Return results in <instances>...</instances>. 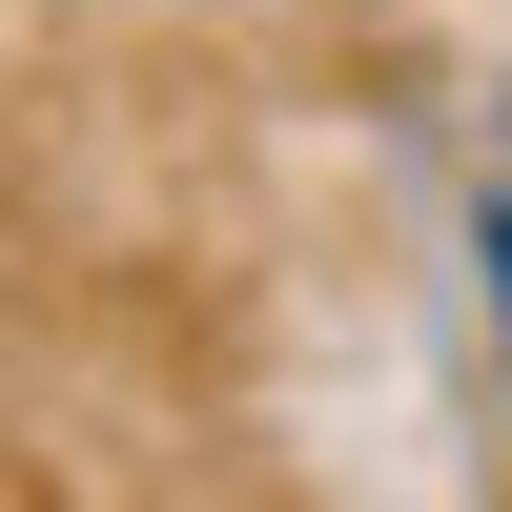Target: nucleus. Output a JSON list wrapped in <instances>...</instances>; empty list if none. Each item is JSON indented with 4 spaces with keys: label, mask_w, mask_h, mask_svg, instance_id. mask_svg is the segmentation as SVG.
Listing matches in <instances>:
<instances>
[{
    "label": "nucleus",
    "mask_w": 512,
    "mask_h": 512,
    "mask_svg": "<svg viewBox=\"0 0 512 512\" xmlns=\"http://www.w3.org/2000/svg\"><path fill=\"white\" fill-rule=\"evenodd\" d=\"M472 267H492V349H512V205H472Z\"/></svg>",
    "instance_id": "f257e3e1"
}]
</instances>
